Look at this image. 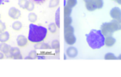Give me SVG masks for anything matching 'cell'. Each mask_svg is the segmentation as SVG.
Returning <instances> with one entry per match:
<instances>
[{
    "label": "cell",
    "mask_w": 121,
    "mask_h": 77,
    "mask_svg": "<svg viewBox=\"0 0 121 77\" xmlns=\"http://www.w3.org/2000/svg\"><path fill=\"white\" fill-rule=\"evenodd\" d=\"M28 42H29L28 38H26V36H24L23 35H19L17 38V45L20 47H24L28 45Z\"/></svg>",
    "instance_id": "cell-5"
},
{
    "label": "cell",
    "mask_w": 121,
    "mask_h": 77,
    "mask_svg": "<svg viewBox=\"0 0 121 77\" xmlns=\"http://www.w3.org/2000/svg\"><path fill=\"white\" fill-rule=\"evenodd\" d=\"M66 4L69 7L73 8L77 4V0H66Z\"/></svg>",
    "instance_id": "cell-25"
},
{
    "label": "cell",
    "mask_w": 121,
    "mask_h": 77,
    "mask_svg": "<svg viewBox=\"0 0 121 77\" xmlns=\"http://www.w3.org/2000/svg\"><path fill=\"white\" fill-rule=\"evenodd\" d=\"M5 57H6L7 58H12V54H11L10 52H9V53L6 54H5Z\"/></svg>",
    "instance_id": "cell-34"
},
{
    "label": "cell",
    "mask_w": 121,
    "mask_h": 77,
    "mask_svg": "<svg viewBox=\"0 0 121 77\" xmlns=\"http://www.w3.org/2000/svg\"><path fill=\"white\" fill-rule=\"evenodd\" d=\"M31 1H33L36 4H42L46 1V0H31Z\"/></svg>",
    "instance_id": "cell-32"
},
{
    "label": "cell",
    "mask_w": 121,
    "mask_h": 77,
    "mask_svg": "<svg viewBox=\"0 0 121 77\" xmlns=\"http://www.w3.org/2000/svg\"><path fill=\"white\" fill-rule=\"evenodd\" d=\"M114 1H116V0H114Z\"/></svg>",
    "instance_id": "cell-41"
},
{
    "label": "cell",
    "mask_w": 121,
    "mask_h": 77,
    "mask_svg": "<svg viewBox=\"0 0 121 77\" xmlns=\"http://www.w3.org/2000/svg\"><path fill=\"white\" fill-rule=\"evenodd\" d=\"M66 55L69 57L73 58L78 55V50L74 47H70L66 50Z\"/></svg>",
    "instance_id": "cell-9"
},
{
    "label": "cell",
    "mask_w": 121,
    "mask_h": 77,
    "mask_svg": "<svg viewBox=\"0 0 121 77\" xmlns=\"http://www.w3.org/2000/svg\"><path fill=\"white\" fill-rule=\"evenodd\" d=\"M100 31H101L102 33L104 35L105 37L110 36L115 32L110 22V23H103L101 26V27H100Z\"/></svg>",
    "instance_id": "cell-3"
},
{
    "label": "cell",
    "mask_w": 121,
    "mask_h": 77,
    "mask_svg": "<svg viewBox=\"0 0 121 77\" xmlns=\"http://www.w3.org/2000/svg\"><path fill=\"white\" fill-rule=\"evenodd\" d=\"M23 27V25H22V23L20 22V21H14L12 24V28L13 30H14L15 31H19L22 30Z\"/></svg>",
    "instance_id": "cell-16"
},
{
    "label": "cell",
    "mask_w": 121,
    "mask_h": 77,
    "mask_svg": "<svg viewBox=\"0 0 121 77\" xmlns=\"http://www.w3.org/2000/svg\"><path fill=\"white\" fill-rule=\"evenodd\" d=\"M10 39V34L7 31L0 33V42H7Z\"/></svg>",
    "instance_id": "cell-12"
},
{
    "label": "cell",
    "mask_w": 121,
    "mask_h": 77,
    "mask_svg": "<svg viewBox=\"0 0 121 77\" xmlns=\"http://www.w3.org/2000/svg\"><path fill=\"white\" fill-rule=\"evenodd\" d=\"M64 40L67 45H73L76 42V38L74 34H64Z\"/></svg>",
    "instance_id": "cell-7"
},
{
    "label": "cell",
    "mask_w": 121,
    "mask_h": 77,
    "mask_svg": "<svg viewBox=\"0 0 121 77\" xmlns=\"http://www.w3.org/2000/svg\"><path fill=\"white\" fill-rule=\"evenodd\" d=\"M51 48L52 49H54V50H56V49H59V47H60V42L58 40H53L52 42H51Z\"/></svg>",
    "instance_id": "cell-27"
},
{
    "label": "cell",
    "mask_w": 121,
    "mask_h": 77,
    "mask_svg": "<svg viewBox=\"0 0 121 77\" xmlns=\"http://www.w3.org/2000/svg\"><path fill=\"white\" fill-rule=\"evenodd\" d=\"M6 29H7L6 23L0 21V30H1L2 33V32H4V31H6Z\"/></svg>",
    "instance_id": "cell-31"
},
{
    "label": "cell",
    "mask_w": 121,
    "mask_h": 77,
    "mask_svg": "<svg viewBox=\"0 0 121 77\" xmlns=\"http://www.w3.org/2000/svg\"><path fill=\"white\" fill-rule=\"evenodd\" d=\"M86 7L90 12H93V11H95V9H97V7H96L95 3L93 2V0L90 1V2H86Z\"/></svg>",
    "instance_id": "cell-15"
},
{
    "label": "cell",
    "mask_w": 121,
    "mask_h": 77,
    "mask_svg": "<svg viewBox=\"0 0 121 77\" xmlns=\"http://www.w3.org/2000/svg\"><path fill=\"white\" fill-rule=\"evenodd\" d=\"M110 15L113 19H121V9L118 7H114L110 10Z\"/></svg>",
    "instance_id": "cell-6"
},
{
    "label": "cell",
    "mask_w": 121,
    "mask_h": 77,
    "mask_svg": "<svg viewBox=\"0 0 121 77\" xmlns=\"http://www.w3.org/2000/svg\"><path fill=\"white\" fill-rule=\"evenodd\" d=\"M4 57H5V54H4L3 52H0V59H4Z\"/></svg>",
    "instance_id": "cell-33"
},
{
    "label": "cell",
    "mask_w": 121,
    "mask_h": 77,
    "mask_svg": "<svg viewBox=\"0 0 121 77\" xmlns=\"http://www.w3.org/2000/svg\"><path fill=\"white\" fill-rule=\"evenodd\" d=\"M116 2H117V3L118 4L121 5V0H116Z\"/></svg>",
    "instance_id": "cell-36"
},
{
    "label": "cell",
    "mask_w": 121,
    "mask_h": 77,
    "mask_svg": "<svg viewBox=\"0 0 121 77\" xmlns=\"http://www.w3.org/2000/svg\"><path fill=\"white\" fill-rule=\"evenodd\" d=\"M71 12H72V8L67 6L65 2V5H64V16H65V17L70 16V15L71 14Z\"/></svg>",
    "instance_id": "cell-22"
},
{
    "label": "cell",
    "mask_w": 121,
    "mask_h": 77,
    "mask_svg": "<svg viewBox=\"0 0 121 77\" xmlns=\"http://www.w3.org/2000/svg\"><path fill=\"white\" fill-rule=\"evenodd\" d=\"M59 0H51L49 2V7L50 8H54L58 6Z\"/></svg>",
    "instance_id": "cell-28"
},
{
    "label": "cell",
    "mask_w": 121,
    "mask_h": 77,
    "mask_svg": "<svg viewBox=\"0 0 121 77\" xmlns=\"http://www.w3.org/2000/svg\"><path fill=\"white\" fill-rule=\"evenodd\" d=\"M105 59H106V60H115V59H117V57H116L115 56V54L112 53H107L105 55Z\"/></svg>",
    "instance_id": "cell-24"
},
{
    "label": "cell",
    "mask_w": 121,
    "mask_h": 77,
    "mask_svg": "<svg viewBox=\"0 0 121 77\" xmlns=\"http://www.w3.org/2000/svg\"><path fill=\"white\" fill-rule=\"evenodd\" d=\"M11 49H12V47L9 45L7 44L6 42L0 43V52H3L4 54L9 53L11 51Z\"/></svg>",
    "instance_id": "cell-10"
},
{
    "label": "cell",
    "mask_w": 121,
    "mask_h": 77,
    "mask_svg": "<svg viewBox=\"0 0 121 77\" xmlns=\"http://www.w3.org/2000/svg\"><path fill=\"white\" fill-rule=\"evenodd\" d=\"M64 34H73L74 33V29L71 26H69L64 28Z\"/></svg>",
    "instance_id": "cell-23"
},
{
    "label": "cell",
    "mask_w": 121,
    "mask_h": 77,
    "mask_svg": "<svg viewBox=\"0 0 121 77\" xmlns=\"http://www.w3.org/2000/svg\"><path fill=\"white\" fill-rule=\"evenodd\" d=\"M29 0H19L18 1V5L20 8L23 9H26Z\"/></svg>",
    "instance_id": "cell-21"
},
{
    "label": "cell",
    "mask_w": 121,
    "mask_h": 77,
    "mask_svg": "<svg viewBox=\"0 0 121 77\" xmlns=\"http://www.w3.org/2000/svg\"><path fill=\"white\" fill-rule=\"evenodd\" d=\"M55 23L58 26V28H60V8H58V9L56 12L55 15Z\"/></svg>",
    "instance_id": "cell-18"
},
{
    "label": "cell",
    "mask_w": 121,
    "mask_h": 77,
    "mask_svg": "<svg viewBox=\"0 0 121 77\" xmlns=\"http://www.w3.org/2000/svg\"><path fill=\"white\" fill-rule=\"evenodd\" d=\"M86 36V41L90 46L93 50L100 49L103 45H105V37L102 33L100 30L93 29Z\"/></svg>",
    "instance_id": "cell-2"
},
{
    "label": "cell",
    "mask_w": 121,
    "mask_h": 77,
    "mask_svg": "<svg viewBox=\"0 0 121 77\" xmlns=\"http://www.w3.org/2000/svg\"><path fill=\"white\" fill-rule=\"evenodd\" d=\"M72 23V19L70 16H66L64 18V26H71V24Z\"/></svg>",
    "instance_id": "cell-29"
},
{
    "label": "cell",
    "mask_w": 121,
    "mask_h": 77,
    "mask_svg": "<svg viewBox=\"0 0 121 77\" xmlns=\"http://www.w3.org/2000/svg\"><path fill=\"white\" fill-rule=\"evenodd\" d=\"M10 53L12 56V58L14 59H22L23 57L21 54L20 50L19 47H12Z\"/></svg>",
    "instance_id": "cell-8"
},
{
    "label": "cell",
    "mask_w": 121,
    "mask_h": 77,
    "mask_svg": "<svg viewBox=\"0 0 121 77\" xmlns=\"http://www.w3.org/2000/svg\"><path fill=\"white\" fill-rule=\"evenodd\" d=\"M48 29L42 26L31 23L29 25L28 40L32 43H39L43 42L48 35Z\"/></svg>",
    "instance_id": "cell-1"
},
{
    "label": "cell",
    "mask_w": 121,
    "mask_h": 77,
    "mask_svg": "<svg viewBox=\"0 0 121 77\" xmlns=\"http://www.w3.org/2000/svg\"><path fill=\"white\" fill-rule=\"evenodd\" d=\"M8 16L13 20H17L22 16L21 11L15 7H11L8 12Z\"/></svg>",
    "instance_id": "cell-4"
},
{
    "label": "cell",
    "mask_w": 121,
    "mask_h": 77,
    "mask_svg": "<svg viewBox=\"0 0 121 77\" xmlns=\"http://www.w3.org/2000/svg\"><path fill=\"white\" fill-rule=\"evenodd\" d=\"M29 56L31 58V59H36L38 57V55H37V52L36 50H32L29 52Z\"/></svg>",
    "instance_id": "cell-30"
},
{
    "label": "cell",
    "mask_w": 121,
    "mask_h": 77,
    "mask_svg": "<svg viewBox=\"0 0 121 77\" xmlns=\"http://www.w3.org/2000/svg\"><path fill=\"white\" fill-rule=\"evenodd\" d=\"M117 59H120V60H121V54H120V55L118 56V57H117Z\"/></svg>",
    "instance_id": "cell-38"
},
{
    "label": "cell",
    "mask_w": 121,
    "mask_h": 77,
    "mask_svg": "<svg viewBox=\"0 0 121 77\" xmlns=\"http://www.w3.org/2000/svg\"><path fill=\"white\" fill-rule=\"evenodd\" d=\"M28 19H29V21L30 23H36L37 21L38 16H37V15L36 14L31 12V13H29V14L28 16Z\"/></svg>",
    "instance_id": "cell-17"
},
{
    "label": "cell",
    "mask_w": 121,
    "mask_h": 77,
    "mask_svg": "<svg viewBox=\"0 0 121 77\" xmlns=\"http://www.w3.org/2000/svg\"><path fill=\"white\" fill-rule=\"evenodd\" d=\"M0 21H1V14H0Z\"/></svg>",
    "instance_id": "cell-39"
},
{
    "label": "cell",
    "mask_w": 121,
    "mask_h": 77,
    "mask_svg": "<svg viewBox=\"0 0 121 77\" xmlns=\"http://www.w3.org/2000/svg\"><path fill=\"white\" fill-rule=\"evenodd\" d=\"M24 59H31V58L29 56H27V57H26Z\"/></svg>",
    "instance_id": "cell-37"
},
{
    "label": "cell",
    "mask_w": 121,
    "mask_h": 77,
    "mask_svg": "<svg viewBox=\"0 0 121 77\" xmlns=\"http://www.w3.org/2000/svg\"><path fill=\"white\" fill-rule=\"evenodd\" d=\"M116 40L112 36H107L105 38V45H106L107 47H112L115 45Z\"/></svg>",
    "instance_id": "cell-13"
},
{
    "label": "cell",
    "mask_w": 121,
    "mask_h": 77,
    "mask_svg": "<svg viewBox=\"0 0 121 77\" xmlns=\"http://www.w3.org/2000/svg\"><path fill=\"white\" fill-rule=\"evenodd\" d=\"M48 30L51 33H56L57 31V26L54 23H51L48 25Z\"/></svg>",
    "instance_id": "cell-20"
},
{
    "label": "cell",
    "mask_w": 121,
    "mask_h": 77,
    "mask_svg": "<svg viewBox=\"0 0 121 77\" xmlns=\"http://www.w3.org/2000/svg\"><path fill=\"white\" fill-rule=\"evenodd\" d=\"M93 2L97 7V9H100L103 7V0H93Z\"/></svg>",
    "instance_id": "cell-26"
},
{
    "label": "cell",
    "mask_w": 121,
    "mask_h": 77,
    "mask_svg": "<svg viewBox=\"0 0 121 77\" xmlns=\"http://www.w3.org/2000/svg\"><path fill=\"white\" fill-rule=\"evenodd\" d=\"M110 23L112 24V26L113 28L114 31L121 30V19H113Z\"/></svg>",
    "instance_id": "cell-11"
},
{
    "label": "cell",
    "mask_w": 121,
    "mask_h": 77,
    "mask_svg": "<svg viewBox=\"0 0 121 77\" xmlns=\"http://www.w3.org/2000/svg\"><path fill=\"white\" fill-rule=\"evenodd\" d=\"M2 33V31H1V30H0V33Z\"/></svg>",
    "instance_id": "cell-40"
},
{
    "label": "cell",
    "mask_w": 121,
    "mask_h": 77,
    "mask_svg": "<svg viewBox=\"0 0 121 77\" xmlns=\"http://www.w3.org/2000/svg\"><path fill=\"white\" fill-rule=\"evenodd\" d=\"M34 9H35V3L33 1H31V0H29L26 9L29 12H33Z\"/></svg>",
    "instance_id": "cell-19"
},
{
    "label": "cell",
    "mask_w": 121,
    "mask_h": 77,
    "mask_svg": "<svg viewBox=\"0 0 121 77\" xmlns=\"http://www.w3.org/2000/svg\"><path fill=\"white\" fill-rule=\"evenodd\" d=\"M4 3V0H0V6L2 5Z\"/></svg>",
    "instance_id": "cell-35"
},
{
    "label": "cell",
    "mask_w": 121,
    "mask_h": 77,
    "mask_svg": "<svg viewBox=\"0 0 121 77\" xmlns=\"http://www.w3.org/2000/svg\"><path fill=\"white\" fill-rule=\"evenodd\" d=\"M34 48L36 50H46V49H51V46H50L47 43H44L41 42L36 43V45H34Z\"/></svg>",
    "instance_id": "cell-14"
}]
</instances>
